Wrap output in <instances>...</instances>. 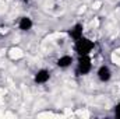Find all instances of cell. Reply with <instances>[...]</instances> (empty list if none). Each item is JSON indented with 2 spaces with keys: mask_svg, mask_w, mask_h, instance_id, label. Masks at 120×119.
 Listing matches in <instances>:
<instances>
[{
  "mask_svg": "<svg viewBox=\"0 0 120 119\" xmlns=\"http://www.w3.org/2000/svg\"><path fill=\"white\" fill-rule=\"evenodd\" d=\"M0 34H1V28H0Z\"/></svg>",
  "mask_w": 120,
  "mask_h": 119,
  "instance_id": "9c48e42d",
  "label": "cell"
},
{
  "mask_svg": "<svg viewBox=\"0 0 120 119\" xmlns=\"http://www.w3.org/2000/svg\"><path fill=\"white\" fill-rule=\"evenodd\" d=\"M94 48H95L94 41H91L90 38H87L84 35L81 38H78L77 41H74V51L77 52L78 56H81V55H91Z\"/></svg>",
  "mask_w": 120,
  "mask_h": 119,
  "instance_id": "6da1fadb",
  "label": "cell"
},
{
  "mask_svg": "<svg viewBox=\"0 0 120 119\" xmlns=\"http://www.w3.org/2000/svg\"><path fill=\"white\" fill-rule=\"evenodd\" d=\"M115 116H117V118H120V102L119 104H116V107H115Z\"/></svg>",
  "mask_w": 120,
  "mask_h": 119,
  "instance_id": "ba28073f",
  "label": "cell"
},
{
  "mask_svg": "<svg viewBox=\"0 0 120 119\" xmlns=\"http://www.w3.org/2000/svg\"><path fill=\"white\" fill-rule=\"evenodd\" d=\"M34 27V23H32V20H31L30 17H21L20 18V21H18V28L21 31H30L31 28Z\"/></svg>",
  "mask_w": 120,
  "mask_h": 119,
  "instance_id": "8992f818",
  "label": "cell"
},
{
  "mask_svg": "<svg viewBox=\"0 0 120 119\" xmlns=\"http://www.w3.org/2000/svg\"><path fill=\"white\" fill-rule=\"evenodd\" d=\"M96 76H98L99 81H102V83H108V81L112 79V70L109 69V66H106V64H102V66L98 69V71H96Z\"/></svg>",
  "mask_w": 120,
  "mask_h": 119,
  "instance_id": "3957f363",
  "label": "cell"
},
{
  "mask_svg": "<svg viewBox=\"0 0 120 119\" xmlns=\"http://www.w3.org/2000/svg\"><path fill=\"white\" fill-rule=\"evenodd\" d=\"M84 35V25L82 24H75L73 28H71V31H70V36L74 39V41H77L78 38H81Z\"/></svg>",
  "mask_w": 120,
  "mask_h": 119,
  "instance_id": "52a82bcc",
  "label": "cell"
},
{
  "mask_svg": "<svg viewBox=\"0 0 120 119\" xmlns=\"http://www.w3.org/2000/svg\"><path fill=\"white\" fill-rule=\"evenodd\" d=\"M34 80H35L36 84H46L50 80V71L48 69H41V70H38L35 73Z\"/></svg>",
  "mask_w": 120,
  "mask_h": 119,
  "instance_id": "277c9868",
  "label": "cell"
},
{
  "mask_svg": "<svg viewBox=\"0 0 120 119\" xmlns=\"http://www.w3.org/2000/svg\"><path fill=\"white\" fill-rule=\"evenodd\" d=\"M74 63V59H73V56H70V55H63V56H60L57 62H56V64L59 66L60 69H67V67H70L71 64Z\"/></svg>",
  "mask_w": 120,
  "mask_h": 119,
  "instance_id": "5b68a950",
  "label": "cell"
},
{
  "mask_svg": "<svg viewBox=\"0 0 120 119\" xmlns=\"http://www.w3.org/2000/svg\"><path fill=\"white\" fill-rule=\"evenodd\" d=\"M92 70V59H91L90 55H81L78 56L77 60V73L80 76H85L91 73Z\"/></svg>",
  "mask_w": 120,
  "mask_h": 119,
  "instance_id": "7a4b0ae2",
  "label": "cell"
}]
</instances>
